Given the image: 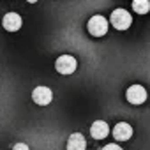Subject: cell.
I'll return each mask as SVG.
<instances>
[{
	"mask_svg": "<svg viewBox=\"0 0 150 150\" xmlns=\"http://www.w3.org/2000/svg\"><path fill=\"white\" fill-rule=\"evenodd\" d=\"M103 150H122V146H118L117 143H108Z\"/></svg>",
	"mask_w": 150,
	"mask_h": 150,
	"instance_id": "12",
	"label": "cell"
},
{
	"mask_svg": "<svg viewBox=\"0 0 150 150\" xmlns=\"http://www.w3.org/2000/svg\"><path fill=\"white\" fill-rule=\"evenodd\" d=\"M32 101L39 106H48L53 101V90L48 87H37L32 92Z\"/></svg>",
	"mask_w": 150,
	"mask_h": 150,
	"instance_id": "4",
	"label": "cell"
},
{
	"mask_svg": "<svg viewBox=\"0 0 150 150\" xmlns=\"http://www.w3.org/2000/svg\"><path fill=\"white\" fill-rule=\"evenodd\" d=\"M125 97L131 104H143L146 101V90L141 85H131L125 92Z\"/></svg>",
	"mask_w": 150,
	"mask_h": 150,
	"instance_id": "5",
	"label": "cell"
},
{
	"mask_svg": "<svg viewBox=\"0 0 150 150\" xmlns=\"http://www.w3.org/2000/svg\"><path fill=\"white\" fill-rule=\"evenodd\" d=\"M13 150H30V148H28V145H27V143L20 141V143H16V145L13 146Z\"/></svg>",
	"mask_w": 150,
	"mask_h": 150,
	"instance_id": "11",
	"label": "cell"
},
{
	"mask_svg": "<svg viewBox=\"0 0 150 150\" xmlns=\"http://www.w3.org/2000/svg\"><path fill=\"white\" fill-rule=\"evenodd\" d=\"M110 23L117 28V30H127L132 23V16L125 11V9H115L110 16Z\"/></svg>",
	"mask_w": 150,
	"mask_h": 150,
	"instance_id": "1",
	"label": "cell"
},
{
	"mask_svg": "<svg viewBox=\"0 0 150 150\" xmlns=\"http://www.w3.org/2000/svg\"><path fill=\"white\" fill-rule=\"evenodd\" d=\"M76 67H78V60L74 58L72 55H60L58 58H57V62H55V69H57V72H60V74H72L74 71H76Z\"/></svg>",
	"mask_w": 150,
	"mask_h": 150,
	"instance_id": "3",
	"label": "cell"
},
{
	"mask_svg": "<svg viewBox=\"0 0 150 150\" xmlns=\"http://www.w3.org/2000/svg\"><path fill=\"white\" fill-rule=\"evenodd\" d=\"M90 134H92L94 139H104L110 134V127L104 120H96L90 127Z\"/></svg>",
	"mask_w": 150,
	"mask_h": 150,
	"instance_id": "8",
	"label": "cell"
},
{
	"mask_svg": "<svg viewBox=\"0 0 150 150\" xmlns=\"http://www.w3.org/2000/svg\"><path fill=\"white\" fill-rule=\"evenodd\" d=\"M131 136H132V127L127 122H118L113 127V138L117 141H127L131 139Z\"/></svg>",
	"mask_w": 150,
	"mask_h": 150,
	"instance_id": "7",
	"label": "cell"
},
{
	"mask_svg": "<svg viewBox=\"0 0 150 150\" xmlns=\"http://www.w3.org/2000/svg\"><path fill=\"white\" fill-rule=\"evenodd\" d=\"M87 28H88V34L94 35V37H103L106 32H108V20L101 14H96L88 20L87 23Z\"/></svg>",
	"mask_w": 150,
	"mask_h": 150,
	"instance_id": "2",
	"label": "cell"
},
{
	"mask_svg": "<svg viewBox=\"0 0 150 150\" xmlns=\"http://www.w3.org/2000/svg\"><path fill=\"white\" fill-rule=\"evenodd\" d=\"M132 9L138 14H146L148 9H150V2H148V0H134V2H132Z\"/></svg>",
	"mask_w": 150,
	"mask_h": 150,
	"instance_id": "10",
	"label": "cell"
},
{
	"mask_svg": "<svg viewBox=\"0 0 150 150\" xmlns=\"http://www.w3.org/2000/svg\"><path fill=\"white\" fill-rule=\"evenodd\" d=\"M2 25H4V28L7 32H18L21 28V25H23V20H21V16L18 13H7L4 16V20H2Z\"/></svg>",
	"mask_w": 150,
	"mask_h": 150,
	"instance_id": "6",
	"label": "cell"
},
{
	"mask_svg": "<svg viewBox=\"0 0 150 150\" xmlns=\"http://www.w3.org/2000/svg\"><path fill=\"white\" fill-rule=\"evenodd\" d=\"M67 150H87V139L80 132H72L67 139Z\"/></svg>",
	"mask_w": 150,
	"mask_h": 150,
	"instance_id": "9",
	"label": "cell"
}]
</instances>
